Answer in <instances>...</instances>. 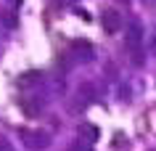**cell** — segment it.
Instances as JSON below:
<instances>
[{"mask_svg":"<svg viewBox=\"0 0 156 151\" xmlns=\"http://www.w3.org/2000/svg\"><path fill=\"white\" fill-rule=\"evenodd\" d=\"M69 151H93V149H90V146H87V143L77 141V143H72V146H69Z\"/></svg>","mask_w":156,"mask_h":151,"instance_id":"obj_5","label":"cell"},{"mask_svg":"<svg viewBox=\"0 0 156 151\" xmlns=\"http://www.w3.org/2000/svg\"><path fill=\"white\" fill-rule=\"evenodd\" d=\"M0 21H3V27H8V29H16L19 27V13L13 8H3L0 11Z\"/></svg>","mask_w":156,"mask_h":151,"instance_id":"obj_4","label":"cell"},{"mask_svg":"<svg viewBox=\"0 0 156 151\" xmlns=\"http://www.w3.org/2000/svg\"><path fill=\"white\" fill-rule=\"evenodd\" d=\"M124 48L130 53V61L135 67H143V24L132 19L124 29Z\"/></svg>","mask_w":156,"mask_h":151,"instance_id":"obj_1","label":"cell"},{"mask_svg":"<svg viewBox=\"0 0 156 151\" xmlns=\"http://www.w3.org/2000/svg\"><path fill=\"white\" fill-rule=\"evenodd\" d=\"M0 151H16V149L11 146V141H5V138H0Z\"/></svg>","mask_w":156,"mask_h":151,"instance_id":"obj_6","label":"cell"},{"mask_svg":"<svg viewBox=\"0 0 156 151\" xmlns=\"http://www.w3.org/2000/svg\"><path fill=\"white\" fill-rule=\"evenodd\" d=\"M101 27H103L106 34H116L119 29H122V16H119L114 8L103 11V13H101Z\"/></svg>","mask_w":156,"mask_h":151,"instance_id":"obj_2","label":"cell"},{"mask_svg":"<svg viewBox=\"0 0 156 151\" xmlns=\"http://www.w3.org/2000/svg\"><path fill=\"white\" fill-rule=\"evenodd\" d=\"M19 135L24 138V143L29 146V149H45L48 146V135L45 133H40V130H19Z\"/></svg>","mask_w":156,"mask_h":151,"instance_id":"obj_3","label":"cell"}]
</instances>
